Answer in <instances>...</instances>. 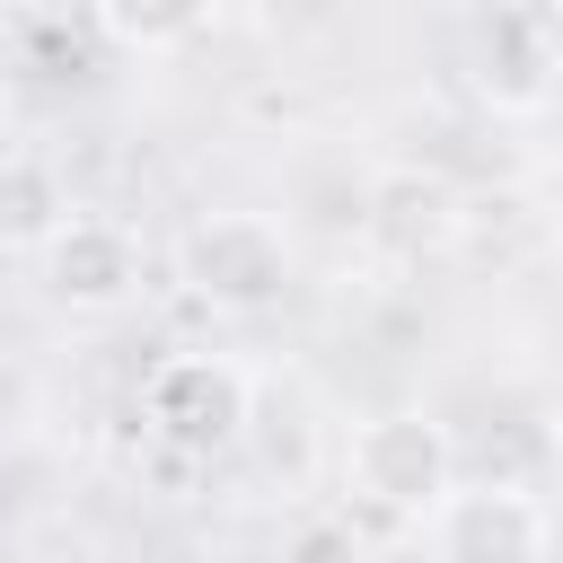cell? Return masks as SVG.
<instances>
[{"label":"cell","instance_id":"1","mask_svg":"<svg viewBox=\"0 0 563 563\" xmlns=\"http://www.w3.org/2000/svg\"><path fill=\"white\" fill-rule=\"evenodd\" d=\"M334 484L396 528H431V510L457 493V431L422 405H387L352 422V440L334 449Z\"/></svg>","mask_w":563,"mask_h":563},{"label":"cell","instance_id":"2","mask_svg":"<svg viewBox=\"0 0 563 563\" xmlns=\"http://www.w3.org/2000/svg\"><path fill=\"white\" fill-rule=\"evenodd\" d=\"M290 273H299V238L273 211H194L176 238V282L211 317H273L290 299Z\"/></svg>","mask_w":563,"mask_h":563},{"label":"cell","instance_id":"3","mask_svg":"<svg viewBox=\"0 0 563 563\" xmlns=\"http://www.w3.org/2000/svg\"><path fill=\"white\" fill-rule=\"evenodd\" d=\"M246 396L255 369H238L229 352H167L141 378V440L176 466H211L246 440Z\"/></svg>","mask_w":563,"mask_h":563},{"label":"cell","instance_id":"4","mask_svg":"<svg viewBox=\"0 0 563 563\" xmlns=\"http://www.w3.org/2000/svg\"><path fill=\"white\" fill-rule=\"evenodd\" d=\"M466 88L501 123H537L563 97V35L545 9H484L466 26Z\"/></svg>","mask_w":563,"mask_h":563},{"label":"cell","instance_id":"5","mask_svg":"<svg viewBox=\"0 0 563 563\" xmlns=\"http://www.w3.org/2000/svg\"><path fill=\"white\" fill-rule=\"evenodd\" d=\"M35 290H44L62 317H123V308L150 290V246H141L132 220L79 211V220L35 255Z\"/></svg>","mask_w":563,"mask_h":563},{"label":"cell","instance_id":"6","mask_svg":"<svg viewBox=\"0 0 563 563\" xmlns=\"http://www.w3.org/2000/svg\"><path fill=\"white\" fill-rule=\"evenodd\" d=\"M422 545L431 563H554V501L510 475H484L431 510Z\"/></svg>","mask_w":563,"mask_h":563},{"label":"cell","instance_id":"7","mask_svg":"<svg viewBox=\"0 0 563 563\" xmlns=\"http://www.w3.org/2000/svg\"><path fill=\"white\" fill-rule=\"evenodd\" d=\"M238 449H246V466H255L282 501H308V493H317V475H325V457H334L317 387H308V378H290V369H255L246 440H238Z\"/></svg>","mask_w":563,"mask_h":563},{"label":"cell","instance_id":"8","mask_svg":"<svg viewBox=\"0 0 563 563\" xmlns=\"http://www.w3.org/2000/svg\"><path fill=\"white\" fill-rule=\"evenodd\" d=\"M466 229V194L440 176V167H369L361 176V238L396 264H422V255H449Z\"/></svg>","mask_w":563,"mask_h":563},{"label":"cell","instance_id":"9","mask_svg":"<svg viewBox=\"0 0 563 563\" xmlns=\"http://www.w3.org/2000/svg\"><path fill=\"white\" fill-rule=\"evenodd\" d=\"M70 220H79V202H70L62 167L44 150H0V246L9 255H44Z\"/></svg>","mask_w":563,"mask_h":563},{"label":"cell","instance_id":"10","mask_svg":"<svg viewBox=\"0 0 563 563\" xmlns=\"http://www.w3.org/2000/svg\"><path fill=\"white\" fill-rule=\"evenodd\" d=\"M282 563H361V528L334 519V510H308V519H290Z\"/></svg>","mask_w":563,"mask_h":563},{"label":"cell","instance_id":"11","mask_svg":"<svg viewBox=\"0 0 563 563\" xmlns=\"http://www.w3.org/2000/svg\"><path fill=\"white\" fill-rule=\"evenodd\" d=\"M528 211H537V229H545V238H563V141L528 167Z\"/></svg>","mask_w":563,"mask_h":563},{"label":"cell","instance_id":"12","mask_svg":"<svg viewBox=\"0 0 563 563\" xmlns=\"http://www.w3.org/2000/svg\"><path fill=\"white\" fill-rule=\"evenodd\" d=\"M545 457H554V493H563V422H554V440H545Z\"/></svg>","mask_w":563,"mask_h":563}]
</instances>
